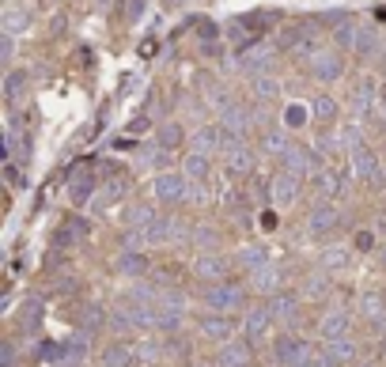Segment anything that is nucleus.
Listing matches in <instances>:
<instances>
[{"label":"nucleus","mask_w":386,"mask_h":367,"mask_svg":"<svg viewBox=\"0 0 386 367\" xmlns=\"http://www.w3.org/2000/svg\"><path fill=\"white\" fill-rule=\"evenodd\" d=\"M205 307L216 310V314H239V310L247 307V288L231 284V280L209 284V291H205Z\"/></svg>","instance_id":"1"},{"label":"nucleus","mask_w":386,"mask_h":367,"mask_svg":"<svg viewBox=\"0 0 386 367\" xmlns=\"http://www.w3.org/2000/svg\"><path fill=\"white\" fill-rule=\"evenodd\" d=\"M250 288H254V291H277V288H280V272H277V265L254 269V272H250Z\"/></svg>","instance_id":"23"},{"label":"nucleus","mask_w":386,"mask_h":367,"mask_svg":"<svg viewBox=\"0 0 386 367\" xmlns=\"http://www.w3.org/2000/svg\"><path fill=\"white\" fill-rule=\"evenodd\" d=\"M69 197L72 205H88L91 197H95V174L88 171V167H80L76 174H72V186H69Z\"/></svg>","instance_id":"19"},{"label":"nucleus","mask_w":386,"mask_h":367,"mask_svg":"<svg viewBox=\"0 0 386 367\" xmlns=\"http://www.w3.org/2000/svg\"><path fill=\"white\" fill-rule=\"evenodd\" d=\"M144 4L148 0H129V8H125V20L133 23V20H140V15H144Z\"/></svg>","instance_id":"40"},{"label":"nucleus","mask_w":386,"mask_h":367,"mask_svg":"<svg viewBox=\"0 0 386 367\" xmlns=\"http://www.w3.org/2000/svg\"><path fill=\"white\" fill-rule=\"evenodd\" d=\"M266 61H269V50H250V53H242V57H239V69L242 72H261V69H266Z\"/></svg>","instance_id":"29"},{"label":"nucleus","mask_w":386,"mask_h":367,"mask_svg":"<svg viewBox=\"0 0 386 367\" xmlns=\"http://www.w3.org/2000/svg\"><path fill=\"white\" fill-rule=\"evenodd\" d=\"M307 352H310V345L303 341V337L284 333V337H277V341H273V360H277V367H291V363H299Z\"/></svg>","instance_id":"6"},{"label":"nucleus","mask_w":386,"mask_h":367,"mask_svg":"<svg viewBox=\"0 0 386 367\" xmlns=\"http://www.w3.org/2000/svg\"><path fill=\"white\" fill-rule=\"evenodd\" d=\"M0 367H15V348L4 341V348H0Z\"/></svg>","instance_id":"42"},{"label":"nucleus","mask_w":386,"mask_h":367,"mask_svg":"<svg viewBox=\"0 0 386 367\" xmlns=\"http://www.w3.org/2000/svg\"><path fill=\"white\" fill-rule=\"evenodd\" d=\"M322 356H326V367H345V363L356 360V341H352V337L322 341Z\"/></svg>","instance_id":"11"},{"label":"nucleus","mask_w":386,"mask_h":367,"mask_svg":"<svg viewBox=\"0 0 386 367\" xmlns=\"http://www.w3.org/2000/svg\"><path fill=\"white\" fill-rule=\"evenodd\" d=\"M223 125H201L197 133L190 137V144H193V152H205V155H212V152H220V144H223Z\"/></svg>","instance_id":"18"},{"label":"nucleus","mask_w":386,"mask_h":367,"mask_svg":"<svg viewBox=\"0 0 386 367\" xmlns=\"http://www.w3.org/2000/svg\"><path fill=\"white\" fill-rule=\"evenodd\" d=\"M273 307L266 303V307H250L247 314H242V337L247 341H261V337H269V329H273Z\"/></svg>","instance_id":"7"},{"label":"nucleus","mask_w":386,"mask_h":367,"mask_svg":"<svg viewBox=\"0 0 386 367\" xmlns=\"http://www.w3.org/2000/svg\"><path fill=\"white\" fill-rule=\"evenodd\" d=\"M315 114L329 121V118H333V114H337V102H333V99H329V95H318V99H315Z\"/></svg>","instance_id":"34"},{"label":"nucleus","mask_w":386,"mask_h":367,"mask_svg":"<svg viewBox=\"0 0 386 367\" xmlns=\"http://www.w3.org/2000/svg\"><path fill=\"white\" fill-rule=\"evenodd\" d=\"M239 261L247 272H254V269H261V265H269V254H266V247H258V242H247V247L239 250Z\"/></svg>","instance_id":"22"},{"label":"nucleus","mask_w":386,"mask_h":367,"mask_svg":"<svg viewBox=\"0 0 386 367\" xmlns=\"http://www.w3.org/2000/svg\"><path fill=\"white\" fill-rule=\"evenodd\" d=\"M348 326H352L348 310L333 307V310H326L322 322H318V337H322V341H333V337H348Z\"/></svg>","instance_id":"13"},{"label":"nucleus","mask_w":386,"mask_h":367,"mask_svg":"<svg viewBox=\"0 0 386 367\" xmlns=\"http://www.w3.org/2000/svg\"><path fill=\"white\" fill-rule=\"evenodd\" d=\"M99 367H137V348L133 345H106L102 348V356H99Z\"/></svg>","instance_id":"17"},{"label":"nucleus","mask_w":386,"mask_h":367,"mask_svg":"<svg viewBox=\"0 0 386 367\" xmlns=\"http://www.w3.org/2000/svg\"><path fill=\"white\" fill-rule=\"evenodd\" d=\"M118 269L125 272V277H140V272L148 269V258L140 250H121V258H118Z\"/></svg>","instance_id":"26"},{"label":"nucleus","mask_w":386,"mask_h":367,"mask_svg":"<svg viewBox=\"0 0 386 367\" xmlns=\"http://www.w3.org/2000/svg\"><path fill=\"white\" fill-rule=\"evenodd\" d=\"M382 356H386V345H382Z\"/></svg>","instance_id":"47"},{"label":"nucleus","mask_w":386,"mask_h":367,"mask_svg":"<svg viewBox=\"0 0 386 367\" xmlns=\"http://www.w3.org/2000/svg\"><path fill=\"white\" fill-rule=\"evenodd\" d=\"M39 314H42L39 303H27L23 307V326H34V322H39Z\"/></svg>","instance_id":"41"},{"label":"nucleus","mask_w":386,"mask_h":367,"mask_svg":"<svg viewBox=\"0 0 386 367\" xmlns=\"http://www.w3.org/2000/svg\"><path fill=\"white\" fill-rule=\"evenodd\" d=\"M273 318H277V322H291V318L299 314V299L296 296H273Z\"/></svg>","instance_id":"25"},{"label":"nucleus","mask_w":386,"mask_h":367,"mask_svg":"<svg viewBox=\"0 0 386 367\" xmlns=\"http://www.w3.org/2000/svg\"><path fill=\"white\" fill-rule=\"evenodd\" d=\"M0 31H4V34H12V39H23V34L31 31V12L8 0L4 15H0Z\"/></svg>","instance_id":"12"},{"label":"nucleus","mask_w":386,"mask_h":367,"mask_svg":"<svg viewBox=\"0 0 386 367\" xmlns=\"http://www.w3.org/2000/svg\"><path fill=\"white\" fill-rule=\"evenodd\" d=\"M152 190H156V197L163 205H182L186 197L193 193V178L186 171H163V174H156Z\"/></svg>","instance_id":"2"},{"label":"nucleus","mask_w":386,"mask_h":367,"mask_svg":"<svg viewBox=\"0 0 386 367\" xmlns=\"http://www.w3.org/2000/svg\"><path fill=\"white\" fill-rule=\"evenodd\" d=\"M318 190H322L326 197H341L345 193L341 174H337V171H322V174H318Z\"/></svg>","instance_id":"30"},{"label":"nucleus","mask_w":386,"mask_h":367,"mask_svg":"<svg viewBox=\"0 0 386 367\" xmlns=\"http://www.w3.org/2000/svg\"><path fill=\"white\" fill-rule=\"evenodd\" d=\"M197 333H201L205 341H212V345H228V341H235V322H231V314H216V310H209V314L197 322Z\"/></svg>","instance_id":"5"},{"label":"nucleus","mask_w":386,"mask_h":367,"mask_svg":"<svg viewBox=\"0 0 386 367\" xmlns=\"http://www.w3.org/2000/svg\"><path fill=\"white\" fill-rule=\"evenodd\" d=\"M303 121H307V110L303 106H288V114H284V125L288 129H299Z\"/></svg>","instance_id":"37"},{"label":"nucleus","mask_w":386,"mask_h":367,"mask_svg":"<svg viewBox=\"0 0 386 367\" xmlns=\"http://www.w3.org/2000/svg\"><path fill=\"white\" fill-rule=\"evenodd\" d=\"M379 106L386 110V83H382V88H379Z\"/></svg>","instance_id":"45"},{"label":"nucleus","mask_w":386,"mask_h":367,"mask_svg":"<svg viewBox=\"0 0 386 367\" xmlns=\"http://www.w3.org/2000/svg\"><path fill=\"white\" fill-rule=\"evenodd\" d=\"M23 83H27V72H8V80H4V95L8 99H15L23 91Z\"/></svg>","instance_id":"32"},{"label":"nucleus","mask_w":386,"mask_h":367,"mask_svg":"<svg viewBox=\"0 0 386 367\" xmlns=\"http://www.w3.org/2000/svg\"><path fill=\"white\" fill-rule=\"evenodd\" d=\"M307 228H310V235H333L337 228H341V209L337 205H318L315 212L307 216Z\"/></svg>","instance_id":"9"},{"label":"nucleus","mask_w":386,"mask_h":367,"mask_svg":"<svg viewBox=\"0 0 386 367\" xmlns=\"http://www.w3.org/2000/svg\"><path fill=\"white\" fill-rule=\"evenodd\" d=\"M121 193H125V182H110V190L99 193V205H110V201H114V197H121Z\"/></svg>","instance_id":"39"},{"label":"nucleus","mask_w":386,"mask_h":367,"mask_svg":"<svg viewBox=\"0 0 386 367\" xmlns=\"http://www.w3.org/2000/svg\"><path fill=\"white\" fill-rule=\"evenodd\" d=\"M4 174H8V182H12V190H20V182H23L20 171H15V167H4Z\"/></svg>","instance_id":"43"},{"label":"nucleus","mask_w":386,"mask_h":367,"mask_svg":"<svg viewBox=\"0 0 386 367\" xmlns=\"http://www.w3.org/2000/svg\"><path fill=\"white\" fill-rule=\"evenodd\" d=\"M247 121H250V110L247 106H239V102H228V106H223L220 125H223V133H228V140L247 137Z\"/></svg>","instance_id":"14"},{"label":"nucleus","mask_w":386,"mask_h":367,"mask_svg":"<svg viewBox=\"0 0 386 367\" xmlns=\"http://www.w3.org/2000/svg\"><path fill=\"white\" fill-rule=\"evenodd\" d=\"M382 261H386V242H382Z\"/></svg>","instance_id":"46"},{"label":"nucleus","mask_w":386,"mask_h":367,"mask_svg":"<svg viewBox=\"0 0 386 367\" xmlns=\"http://www.w3.org/2000/svg\"><path fill=\"white\" fill-rule=\"evenodd\" d=\"M193 277L205 280V284H220V280L228 277V258H220V254H201V258L193 261Z\"/></svg>","instance_id":"10"},{"label":"nucleus","mask_w":386,"mask_h":367,"mask_svg":"<svg viewBox=\"0 0 386 367\" xmlns=\"http://www.w3.org/2000/svg\"><path fill=\"white\" fill-rule=\"evenodd\" d=\"M322 265H329V269H345V265H348V254H345L341 247L326 250V254H322Z\"/></svg>","instance_id":"33"},{"label":"nucleus","mask_w":386,"mask_h":367,"mask_svg":"<svg viewBox=\"0 0 386 367\" xmlns=\"http://www.w3.org/2000/svg\"><path fill=\"white\" fill-rule=\"evenodd\" d=\"M228 171L231 174H250V167H254V152L247 144H235V140H228Z\"/></svg>","instance_id":"20"},{"label":"nucleus","mask_w":386,"mask_h":367,"mask_svg":"<svg viewBox=\"0 0 386 367\" xmlns=\"http://www.w3.org/2000/svg\"><path fill=\"white\" fill-rule=\"evenodd\" d=\"M288 148H291V144H288V140L280 137V133H269V137H266V152H277V155H284Z\"/></svg>","instance_id":"35"},{"label":"nucleus","mask_w":386,"mask_h":367,"mask_svg":"<svg viewBox=\"0 0 386 367\" xmlns=\"http://www.w3.org/2000/svg\"><path fill=\"white\" fill-rule=\"evenodd\" d=\"M307 61H310V76L322 83L341 80V72H345L341 53H333V50H307Z\"/></svg>","instance_id":"4"},{"label":"nucleus","mask_w":386,"mask_h":367,"mask_svg":"<svg viewBox=\"0 0 386 367\" xmlns=\"http://www.w3.org/2000/svg\"><path fill=\"white\" fill-rule=\"evenodd\" d=\"M348 159H352V174L360 178L367 190H382V163H379V155H375L371 148L356 144Z\"/></svg>","instance_id":"3"},{"label":"nucleus","mask_w":386,"mask_h":367,"mask_svg":"<svg viewBox=\"0 0 386 367\" xmlns=\"http://www.w3.org/2000/svg\"><path fill=\"white\" fill-rule=\"evenodd\" d=\"M250 363V341H228L220 345V352H216L212 367H247Z\"/></svg>","instance_id":"15"},{"label":"nucleus","mask_w":386,"mask_h":367,"mask_svg":"<svg viewBox=\"0 0 386 367\" xmlns=\"http://www.w3.org/2000/svg\"><path fill=\"white\" fill-rule=\"evenodd\" d=\"M356 247H360V250H371V235L360 231V235H356Z\"/></svg>","instance_id":"44"},{"label":"nucleus","mask_w":386,"mask_h":367,"mask_svg":"<svg viewBox=\"0 0 386 367\" xmlns=\"http://www.w3.org/2000/svg\"><path fill=\"white\" fill-rule=\"evenodd\" d=\"M83 322H88V329H99L102 322H106V314H102V307H99V303H91V307H88V314H83Z\"/></svg>","instance_id":"38"},{"label":"nucleus","mask_w":386,"mask_h":367,"mask_svg":"<svg viewBox=\"0 0 386 367\" xmlns=\"http://www.w3.org/2000/svg\"><path fill=\"white\" fill-rule=\"evenodd\" d=\"M159 144H163V148H174V144H182V129H178L174 121H167V125L159 129Z\"/></svg>","instance_id":"31"},{"label":"nucleus","mask_w":386,"mask_h":367,"mask_svg":"<svg viewBox=\"0 0 386 367\" xmlns=\"http://www.w3.org/2000/svg\"><path fill=\"white\" fill-rule=\"evenodd\" d=\"M212 155H205V152H193V155H186V174L193 178V182H205V178L212 174V163H209Z\"/></svg>","instance_id":"27"},{"label":"nucleus","mask_w":386,"mask_h":367,"mask_svg":"<svg viewBox=\"0 0 386 367\" xmlns=\"http://www.w3.org/2000/svg\"><path fill=\"white\" fill-rule=\"evenodd\" d=\"M299 190H303V178H296V174H288V171H280V174L269 178V197H273V205H296Z\"/></svg>","instance_id":"8"},{"label":"nucleus","mask_w":386,"mask_h":367,"mask_svg":"<svg viewBox=\"0 0 386 367\" xmlns=\"http://www.w3.org/2000/svg\"><path fill=\"white\" fill-rule=\"evenodd\" d=\"M291 367H326V356H322V348H310V352L303 356L299 363H291Z\"/></svg>","instance_id":"36"},{"label":"nucleus","mask_w":386,"mask_h":367,"mask_svg":"<svg viewBox=\"0 0 386 367\" xmlns=\"http://www.w3.org/2000/svg\"><path fill=\"white\" fill-rule=\"evenodd\" d=\"M88 231H91V228H88V220H83V216H72V220L57 231V247H72V242L88 239Z\"/></svg>","instance_id":"21"},{"label":"nucleus","mask_w":386,"mask_h":367,"mask_svg":"<svg viewBox=\"0 0 386 367\" xmlns=\"http://www.w3.org/2000/svg\"><path fill=\"white\" fill-rule=\"evenodd\" d=\"M310 167H315V155H310L307 148H299V144H291L288 152L280 155V171H288V174H296V178H307Z\"/></svg>","instance_id":"16"},{"label":"nucleus","mask_w":386,"mask_h":367,"mask_svg":"<svg viewBox=\"0 0 386 367\" xmlns=\"http://www.w3.org/2000/svg\"><path fill=\"white\" fill-rule=\"evenodd\" d=\"M277 91H280V83L273 80V76H254V95H258L261 102H269V99H277Z\"/></svg>","instance_id":"28"},{"label":"nucleus","mask_w":386,"mask_h":367,"mask_svg":"<svg viewBox=\"0 0 386 367\" xmlns=\"http://www.w3.org/2000/svg\"><path fill=\"white\" fill-rule=\"evenodd\" d=\"M360 314L367 318V322H386V299L382 296H375V291H367V296L360 299Z\"/></svg>","instance_id":"24"}]
</instances>
